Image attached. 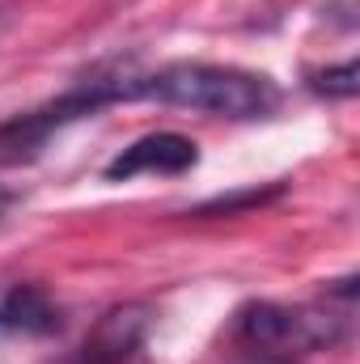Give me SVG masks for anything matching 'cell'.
I'll list each match as a JSON object with an SVG mask.
<instances>
[{"label":"cell","mask_w":360,"mask_h":364,"mask_svg":"<svg viewBox=\"0 0 360 364\" xmlns=\"http://www.w3.org/2000/svg\"><path fill=\"white\" fill-rule=\"evenodd\" d=\"M136 97H140V73H93L60 97L4 119L0 123V166H30L60 127L77 119H93L97 110L115 102H136Z\"/></svg>","instance_id":"3957f363"},{"label":"cell","mask_w":360,"mask_h":364,"mask_svg":"<svg viewBox=\"0 0 360 364\" xmlns=\"http://www.w3.org/2000/svg\"><path fill=\"white\" fill-rule=\"evenodd\" d=\"M9 208H13V191L0 182V225H4V216H9Z\"/></svg>","instance_id":"9c48e42d"},{"label":"cell","mask_w":360,"mask_h":364,"mask_svg":"<svg viewBox=\"0 0 360 364\" xmlns=\"http://www.w3.org/2000/svg\"><path fill=\"white\" fill-rule=\"evenodd\" d=\"M242 364H292V360H275V356H246Z\"/></svg>","instance_id":"30bf717a"},{"label":"cell","mask_w":360,"mask_h":364,"mask_svg":"<svg viewBox=\"0 0 360 364\" xmlns=\"http://www.w3.org/2000/svg\"><path fill=\"white\" fill-rule=\"evenodd\" d=\"M199 161V149L191 136L182 132H149L140 140H132L119 157L106 161V182H132L140 174H186Z\"/></svg>","instance_id":"5b68a950"},{"label":"cell","mask_w":360,"mask_h":364,"mask_svg":"<svg viewBox=\"0 0 360 364\" xmlns=\"http://www.w3.org/2000/svg\"><path fill=\"white\" fill-rule=\"evenodd\" d=\"M64 326L60 305L38 284H4L0 288V339H43Z\"/></svg>","instance_id":"8992f818"},{"label":"cell","mask_w":360,"mask_h":364,"mask_svg":"<svg viewBox=\"0 0 360 364\" xmlns=\"http://www.w3.org/2000/svg\"><path fill=\"white\" fill-rule=\"evenodd\" d=\"M271 195H280V186H268V191H242V195H233V199L221 195V199L203 203L199 216H203V212H225V216H229V212H238V208H246V203H263V199H271Z\"/></svg>","instance_id":"ba28073f"},{"label":"cell","mask_w":360,"mask_h":364,"mask_svg":"<svg viewBox=\"0 0 360 364\" xmlns=\"http://www.w3.org/2000/svg\"><path fill=\"white\" fill-rule=\"evenodd\" d=\"M309 90L318 93V97H356L360 90V68L356 60H344V64H335V68H318V73H309Z\"/></svg>","instance_id":"52a82bcc"},{"label":"cell","mask_w":360,"mask_h":364,"mask_svg":"<svg viewBox=\"0 0 360 364\" xmlns=\"http://www.w3.org/2000/svg\"><path fill=\"white\" fill-rule=\"evenodd\" d=\"M140 97L238 123L268 119L280 106V90L271 77L233 64H166L157 73H140Z\"/></svg>","instance_id":"6da1fadb"},{"label":"cell","mask_w":360,"mask_h":364,"mask_svg":"<svg viewBox=\"0 0 360 364\" xmlns=\"http://www.w3.org/2000/svg\"><path fill=\"white\" fill-rule=\"evenodd\" d=\"M149 322H153V309L140 305V301H127V305H115L97 318L85 343L68 356H60L55 364H136L144 339H149Z\"/></svg>","instance_id":"277c9868"},{"label":"cell","mask_w":360,"mask_h":364,"mask_svg":"<svg viewBox=\"0 0 360 364\" xmlns=\"http://www.w3.org/2000/svg\"><path fill=\"white\" fill-rule=\"evenodd\" d=\"M348 314H335L331 305H280V301H246L229 322V343L246 356H309L331 352L348 339Z\"/></svg>","instance_id":"7a4b0ae2"}]
</instances>
